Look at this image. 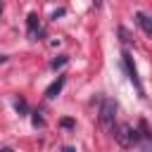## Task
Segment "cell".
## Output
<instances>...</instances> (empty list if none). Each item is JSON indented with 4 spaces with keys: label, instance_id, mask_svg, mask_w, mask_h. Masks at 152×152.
Returning <instances> with one entry per match:
<instances>
[{
    "label": "cell",
    "instance_id": "6da1fadb",
    "mask_svg": "<svg viewBox=\"0 0 152 152\" xmlns=\"http://www.w3.org/2000/svg\"><path fill=\"white\" fill-rule=\"evenodd\" d=\"M114 119H116V102L114 100H109V97H104L102 100V104H100V126H102V131L104 133H112L114 135Z\"/></svg>",
    "mask_w": 152,
    "mask_h": 152
},
{
    "label": "cell",
    "instance_id": "7a4b0ae2",
    "mask_svg": "<svg viewBox=\"0 0 152 152\" xmlns=\"http://www.w3.org/2000/svg\"><path fill=\"white\" fill-rule=\"evenodd\" d=\"M114 138H116V142H119L121 147H133V145H138L140 133H138V128H133L131 124H121V126L114 128Z\"/></svg>",
    "mask_w": 152,
    "mask_h": 152
},
{
    "label": "cell",
    "instance_id": "3957f363",
    "mask_svg": "<svg viewBox=\"0 0 152 152\" xmlns=\"http://www.w3.org/2000/svg\"><path fill=\"white\" fill-rule=\"evenodd\" d=\"M124 69H126V74H128V78H131V83L135 86L138 95H140V97H145V88H142V83H140V76H138L135 64H133V59H131V55H128V52H124Z\"/></svg>",
    "mask_w": 152,
    "mask_h": 152
},
{
    "label": "cell",
    "instance_id": "277c9868",
    "mask_svg": "<svg viewBox=\"0 0 152 152\" xmlns=\"http://www.w3.org/2000/svg\"><path fill=\"white\" fill-rule=\"evenodd\" d=\"M140 140H138V150L140 152H152V133L147 131V124L140 121Z\"/></svg>",
    "mask_w": 152,
    "mask_h": 152
},
{
    "label": "cell",
    "instance_id": "5b68a950",
    "mask_svg": "<svg viewBox=\"0 0 152 152\" xmlns=\"http://www.w3.org/2000/svg\"><path fill=\"white\" fill-rule=\"evenodd\" d=\"M64 83H66V76H57V78H55V81H52V83L48 86V90H45V97H48V100H52V97H57Z\"/></svg>",
    "mask_w": 152,
    "mask_h": 152
},
{
    "label": "cell",
    "instance_id": "8992f818",
    "mask_svg": "<svg viewBox=\"0 0 152 152\" xmlns=\"http://www.w3.org/2000/svg\"><path fill=\"white\" fill-rule=\"evenodd\" d=\"M135 21H138V26L152 38V17H147L145 12H135Z\"/></svg>",
    "mask_w": 152,
    "mask_h": 152
},
{
    "label": "cell",
    "instance_id": "52a82bcc",
    "mask_svg": "<svg viewBox=\"0 0 152 152\" xmlns=\"http://www.w3.org/2000/svg\"><path fill=\"white\" fill-rule=\"evenodd\" d=\"M26 28H28V36L36 40V36L40 33V28H38V14H36V12L28 14V19H26Z\"/></svg>",
    "mask_w": 152,
    "mask_h": 152
},
{
    "label": "cell",
    "instance_id": "ba28073f",
    "mask_svg": "<svg viewBox=\"0 0 152 152\" xmlns=\"http://www.w3.org/2000/svg\"><path fill=\"white\" fill-rule=\"evenodd\" d=\"M14 109L19 112V116H26V114H28V104H26V100H24V97H17V100H14Z\"/></svg>",
    "mask_w": 152,
    "mask_h": 152
},
{
    "label": "cell",
    "instance_id": "9c48e42d",
    "mask_svg": "<svg viewBox=\"0 0 152 152\" xmlns=\"http://www.w3.org/2000/svg\"><path fill=\"white\" fill-rule=\"evenodd\" d=\"M66 62H69V57H66V55H59V57H55V59L50 62V66H52V69H59V66H64Z\"/></svg>",
    "mask_w": 152,
    "mask_h": 152
},
{
    "label": "cell",
    "instance_id": "30bf717a",
    "mask_svg": "<svg viewBox=\"0 0 152 152\" xmlns=\"http://www.w3.org/2000/svg\"><path fill=\"white\" fill-rule=\"evenodd\" d=\"M33 126L38 128V126H45V119L40 116V112H33Z\"/></svg>",
    "mask_w": 152,
    "mask_h": 152
},
{
    "label": "cell",
    "instance_id": "8fae6325",
    "mask_svg": "<svg viewBox=\"0 0 152 152\" xmlns=\"http://www.w3.org/2000/svg\"><path fill=\"white\" fill-rule=\"evenodd\" d=\"M59 124H62L64 128H74V126H76V121H74V119H62Z\"/></svg>",
    "mask_w": 152,
    "mask_h": 152
},
{
    "label": "cell",
    "instance_id": "7c38bea8",
    "mask_svg": "<svg viewBox=\"0 0 152 152\" xmlns=\"http://www.w3.org/2000/svg\"><path fill=\"white\" fill-rule=\"evenodd\" d=\"M62 152H76L74 147H62Z\"/></svg>",
    "mask_w": 152,
    "mask_h": 152
},
{
    "label": "cell",
    "instance_id": "4fadbf2b",
    "mask_svg": "<svg viewBox=\"0 0 152 152\" xmlns=\"http://www.w3.org/2000/svg\"><path fill=\"white\" fill-rule=\"evenodd\" d=\"M2 152H14V150L12 147H2Z\"/></svg>",
    "mask_w": 152,
    "mask_h": 152
}]
</instances>
